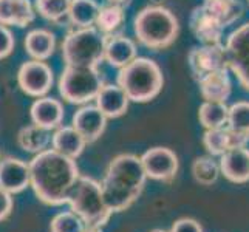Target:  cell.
I'll use <instances>...</instances> for the list:
<instances>
[{
	"label": "cell",
	"mask_w": 249,
	"mask_h": 232,
	"mask_svg": "<svg viewBox=\"0 0 249 232\" xmlns=\"http://www.w3.org/2000/svg\"><path fill=\"white\" fill-rule=\"evenodd\" d=\"M13 211V195L0 187V221L6 220Z\"/></svg>",
	"instance_id": "obj_35"
},
{
	"label": "cell",
	"mask_w": 249,
	"mask_h": 232,
	"mask_svg": "<svg viewBox=\"0 0 249 232\" xmlns=\"http://www.w3.org/2000/svg\"><path fill=\"white\" fill-rule=\"evenodd\" d=\"M191 30L200 44H220L225 27L200 5L191 14Z\"/></svg>",
	"instance_id": "obj_15"
},
{
	"label": "cell",
	"mask_w": 249,
	"mask_h": 232,
	"mask_svg": "<svg viewBox=\"0 0 249 232\" xmlns=\"http://www.w3.org/2000/svg\"><path fill=\"white\" fill-rule=\"evenodd\" d=\"M221 174L220 162L213 160V157H198L192 162V175L196 183L201 186H212L218 179Z\"/></svg>",
	"instance_id": "obj_30"
},
{
	"label": "cell",
	"mask_w": 249,
	"mask_h": 232,
	"mask_svg": "<svg viewBox=\"0 0 249 232\" xmlns=\"http://www.w3.org/2000/svg\"><path fill=\"white\" fill-rule=\"evenodd\" d=\"M228 65L242 87L249 91V23L238 27L226 40Z\"/></svg>",
	"instance_id": "obj_8"
},
{
	"label": "cell",
	"mask_w": 249,
	"mask_h": 232,
	"mask_svg": "<svg viewBox=\"0 0 249 232\" xmlns=\"http://www.w3.org/2000/svg\"><path fill=\"white\" fill-rule=\"evenodd\" d=\"M107 116L98 108V106L85 104L73 115L71 125L78 130L89 144L98 141L107 127Z\"/></svg>",
	"instance_id": "obj_13"
},
{
	"label": "cell",
	"mask_w": 249,
	"mask_h": 232,
	"mask_svg": "<svg viewBox=\"0 0 249 232\" xmlns=\"http://www.w3.org/2000/svg\"><path fill=\"white\" fill-rule=\"evenodd\" d=\"M96 106L108 119H115L125 115L130 104L127 93L119 84H106L96 96Z\"/></svg>",
	"instance_id": "obj_19"
},
{
	"label": "cell",
	"mask_w": 249,
	"mask_h": 232,
	"mask_svg": "<svg viewBox=\"0 0 249 232\" xmlns=\"http://www.w3.org/2000/svg\"><path fill=\"white\" fill-rule=\"evenodd\" d=\"M107 34L96 27L74 28L62 40V57L65 65L98 67L104 59Z\"/></svg>",
	"instance_id": "obj_6"
},
{
	"label": "cell",
	"mask_w": 249,
	"mask_h": 232,
	"mask_svg": "<svg viewBox=\"0 0 249 232\" xmlns=\"http://www.w3.org/2000/svg\"><path fill=\"white\" fill-rule=\"evenodd\" d=\"M87 144V140L73 125H61L56 128L53 133V140H51V145H53L54 150L73 160L81 157Z\"/></svg>",
	"instance_id": "obj_21"
},
{
	"label": "cell",
	"mask_w": 249,
	"mask_h": 232,
	"mask_svg": "<svg viewBox=\"0 0 249 232\" xmlns=\"http://www.w3.org/2000/svg\"><path fill=\"white\" fill-rule=\"evenodd\" d=\"M36 19L31 0H0V25L25 28Z\"/></svg>",
	"instance_id": "obj_18"
},
{
	"label": "cell",
	"mask_w": 249,
	"mask_h": 232,
	"mask_svg": "<svg viewBox=\"0 0 249 232\" xmlns=\"http://www.w3.org/2000/svg\"><path fill=\"white\" fill-rule=\"evenodd\" d=\"M145 175L141 157L133 153L118 155L110 161L101 181L102 195L111 212L127 211L144 191Z\"/></svg>",
	"instance_id": "obj_2"
},
{
	"label": "cell",
	"mask_w": 249,
	"mask_h": 232,
	"mask_svg": "<svg viewBox=\"0 0 249 232\" xmlns=\"http://www.w3.org/2000/svg\"><path fill=\"white\" fill-rule=\"evenodd\" d=\"M141 162L147 178L169 183L177 177L178 157L169 147H152L141 155Z\"/></svg>",
	"instance_id": "obj_11"
},
{
	"label": "cell",
	"mask_w": 249,
	"mask_h": 232,
	"mask_svg": "<svg viewBox=\"0 0 249 232\" xmlns=\"http://www.w3.org/2000/svg\"><path fill=\"white\" fill-rule=\"evenodd\" d=\"M201 6L225 28L237 22L245 13V8L238 0H204Z\"/></svg>",
	"instance_id": "obj_24"
},
{
	"label": "cell",
	"mask_w": 249,
	"mask_h": 232,
	"mask_svg": "<svg viewBox=\"0 0 249 232\" xmlns=\"http://www.w3.org/2000/svg\"><path fill=\"white\" fill-rule=\"evenodd\" d=\"M14 47H16V39L10 27L0 25V61L11 54Z\"/></svg>",
	"instance_id": "obj_33"
},
{
	"label": "cell",
	"mask_w": 249,
	"mask_h": 232,
	"mask_svg": "<svg viewBox=\"0 0 249 232\" xmlns=\"http://www.w3.org/2000/svg\"><path fill=\"white\" fill-rule=\"evenodd\" d=\"M85 229H87L85 221L73 211L59 212L50 223L51 232H85Z\"/></svg>",
	"instance_id": "obj_31"
},
{
	"label": "cell",
	"mask_w": 249,
	"mask_h": 232,
	"mask_svg": "<svg viewBox=\"0 0 249 232\" xmlns=\"http://www.w3.org/2000/svg\"><path fill=\"white\" fill-rule=\"evenodd\" d=\"M67 204H70V211L78 214L85 221L87 228L106 226L113 214L104 200L101 183L84 175L73 186Z\"/></svg>",
	"instance_id": "obj_5"
},
{
	"label": "cell",
	"mask_w": 249,
	"mask_h": 232,
	"mask_svg": "<svg viewBox=\"0 0 249 232\" xmlns=\"http://www.w3.org/2000/svg\"><path fill=\"white\" fill-rule=\"evenodd\" d=\"M51 140H53L51 130H47V128L36 124L22 127L17 133V144L22 150L28 153H40L47 150Z\"/></svg>",
	"instance_id": "obj_23"
},
{
	"label": "cell",
	"mask_w": 249,
	"mask_h": 232,
	"mask_svg": "<svg viewBox=\"0 0 249 232\" xmlns=\"http://www.w3.org/2000/svg\"><path fill=\"white\" fill-rule=\"evenodd\" d=\"M228 125L234 130L249 133V102L240 101L229 107Z\"/></svg>",
	"instance_id": "obj_32"
},
{
	"label": "cell",
	"mask_w": 249,
	"mask_h": 232,
	"mask_svg": "<svg viewBox=\"0 0 249 232\" xmlns=\"http://www.w3.org/2000/svg\"><path fill=\"white\" fill-rule=\"evenodd\" d=\"M138 57L136 44L123 34H108L106 40V53L104 59L115 68H123Z\"/></svg>",
	"instance_id": "obj_17"
},
{
	"label": "cell",
	"mask_w": 249,
	"mask_h": 232,
	"mask_svg": "<svg viewBox=\"0 0 249 232\" xmlns=\"http://www.w3.org/2000/svg\"><path fill=\"white\" fill-rule=\"evenodd\" d=\"M153 5H161L162 3V0H152Z\"/></svg>",
	"instance_id": "obj_38"
},
{
	"label": "cell",
	"mask_w": 249,
	"mask_h": 232,
	"mask_svg": "<svg viewBox=\"0 0 249 232\" xmlns=\"http://www.w3.org/2000/svg\"><path fill=\"white\" fill-rule=\"evenodd\" d=\"M221 175L231 183L243 184L249 181V149H231L220 157Z\"/></svg>",
	"instance_id": "obj_16"
},
{
	"label": "cell",
	"mask_w": 249,
	"mask_h": 232,
	"mask_svg": "<svg viewBox=\"0 0 249 232\" xmlns=\"http://www.w3.org/2000/svg\"><path fill=\"white\" fill-rule=\"evenodd\" d=\"M228 118H229V107L226 106V102L204 101L198 108L200 124L206 130L228 125Z\"/></svg>",
	"instance_id": "obj_26"
},
{
	"label": "cell",
	"mask_w": 249,
	"mask_h": 232,
	"mask_svg": "<svg viewBox=\"0 0 249 232\" xmlns=\"http://www.w3.org/2000/svg\"><path fill=\"white\" fill-rule=\"evenodd\" d=\"M25 50L37 61H47L56 50V36L45 28L31 30L25 37Z\"/></svg>",
	"instance_id": "obj_22"
},
{
	"label": "cell",
	"mask_w": 249,
	"mask_h": 232,
	"mask_svg": "<svg viewBox=\"0 0 249 232\" xmlns=\"http://www.w3.org/2000/svg\"><path fill=\"white\" fill-rule=\"evenodd\" d=\"M203 145L209 152L211 157H221L228 150L232 149L228 125L218 128H209L203 135Z\"/></svg>",
	"instance_id": "obj_28"
},
{
	"label": "cell",
	"mask_w": 249,
	"mask_h": 232,
	"mask_svg": "<svg viewBox=\"0 0 249 232\" xmlns=\"http://www.w3.org/2000/svg\"><path fill=\"white\" fill-rule=\"evenodd\" d=\"M104 85V77L101 76L98 67L65 65L57 82L59 93L64 101L78 106H85L96 99Z\"/></svg>",
	"instance_id": "obj_7"
},
{
	"label": "cell",
	"mask_w": 249,
	"mask_h": 232,
	"mask_svg": "<svg viewBox=\"0 0 249 232\" xmlns=\"http://www.w3.org/2000/svg\"><path fill=\"white\" fill-rule=\"evenodd\" d=\"M200 87V93L204 101L226 102L232 91V82L229 77V70H218L203 76L196 81Z\"/></svg>",
	"instance_id": "obj_20"
},
{
	"label": "cell",
	"mask_w": 249,
	"mask_h": 232,
	"mask_svg": "<svg viewBox=\"0 0 249 232\" xmlns=\"http://www.w3.org/2000/svg\"><path fill=\"white\" fill-rule=\"evenodd\" d=\"M101 229L102 228H87V229H85V232H102Z\"/></svg>",
	"instance_id": "obj_37"
},
{
	"label": "cell",
	"mask_w": 249,
	"mask_h": 232,
	"mask_svg": "<svg viewBox=\"0 0 249 232\" xmlns=\"http://www.w3.org/2000/svg\"><path fill=\"white\" fill-rule=\"evenodd\" d=\"M170 232H203V228L194 218H179L172 225Z\"/></svg>",
	"instance_id": "obj_34"
},
{
	"label": "cell",
	"mask_w": 249,
	"mask_h": 232,
	"mask_svg": "<svg viewBox=\"0 0 249 232\" xmlns=\"http://www.w3.org/2000/svg\"><path fill=\"white\" fill-rule=\"evenodd\" d=\"M187 62L196 81L213 71L229 70L226 47L221 45V42L220 44H201L200 47H194L189 51Z\"/></svg>",
	"instance_id": "obj_10"
},
{
	"label": "cell",
	"mask_w": 249,
	"mask_h": 232,
	"mask_svg": "<svg viewBox=\"0 0 249 232\" xmlns=\"http://www.w3.org/2000/svg\"><path fill=\"white\" fill-rule=\"evenodd\" d=\"M101 6L96 0H71L68 20L74 28H89L96 25Z\"/></svg>",
	"instance_id": "obj_25"
},
{
	"label": "cell",
	"mask_w": 249,
	"mask_h": 232,
	"mask_svg": "<svg viewBox=\"0 0 249 232\" xmlns=\"http://www.w3.org/2000/svg\"><path fill=\"white\" fill-rule=\"evenodd\" d=\"M31 187L37 198L48 206H62L81 174L76 160L68 158L54 149L34 155L30 161Z\"/></svg>",
	"instance_id": "obj_1"
},
{
	"label": "cell",
	"mask_w": 249,
	"mask_h": 232,
	"mask_svg": "<svg viewBox=\"0 0 249 232\" xmlns=\"http://www.w3.org/2000/svg\"><path fill=\"white\" fill-rule=\"evenodd\" d=\"M152 232H167V231H162V229H155V231H152Z\"/></svg>",
	"instance_id": "obj_39"
},
{
	"label": "cell",
	"mask_w": 249,
	"mask_h": 232,
	"mask_svg": "<svg viewBox=\"0 0 249 232\" xmlns=\"http://www.w3.org/2000/svg\"><path fill=\"white\" fill-rule=\"evenodd\" d=\"M71 0H34V10L48 22L61 23L68 19Z\"/></svg>",
	"instance_id": "obj_29"
},
{
	"label": "cell",
	"mask_w": 249,
	"mask_h": 232,
	"mask_svg": "<svg viewBox=\"0 0 249 232\" xmlns=\"http://www.w3.org/2000/svg\"><path fill=\"white\" fill-rule=\"evenodd\" d=\"M133 31L140 44L150 50L169 48L178 37L175 14L162 5H149L135 16Z\"/></svg>",
	"instance_id": "obj_3"
},
{
	"label": "cell",
	"mask_w": 249,
	"mask_h": 232,
	"mask_svg": "<svg viewBox=\"0 0 249 232\" xmlns=\"http://www.w3.org/2000/svg\"><path fill=\"white\" fill-rule=\"evenodd\" d=\"M31 186L30 162L6 157L0 160V187L11 195L23 192Z\"/></svg>",
	"instance_id": "obj_12"
},
{
	"label": "cell",
	"mask_w": 249,
	"mask_h": 232,
	"mask_svg": "<svg viewBox=\"0 0 249 232\" xmlns=\"http://www.w3.org/2000/svg\"><path fill=\"white\" fill-rule=\"evenodd\" d=\"M30 116L33 124L40 125L47 130H56L62 125L65 110L62 102L51 98V96H42L36 98L30 108Z\"/></svg>",
	"instance_id": "obj_14"
},
{
	"label": "cell",
	"mask_w": 249,
	"mask_h": 232,
	"mask_svg": "<svg viewBox=\"0 0 249 232\" xmlns=\"http://www.w3.org/2000/svg\"><path fill=\"white\" fill-rule=\"evenodd\" d=\"M107 2H108L110 5H119V6H125V5H128V2H130V0H107Z\"/></svg>",
	"instance_id": "obj_36"
},
{
	"label": "cell",
	"mask_w": 249,
	"mask_h": 232,
	"mask_svg": "<svg viewBox=\"0 0 249 232\" xmlns=\"http://www.w3.org/2000/svg\"><path fill=\"white\" fill-rule=\"evenodd\" d=\"M125 22V10L124 6L119 5H106L101 6L98 19H96V27L101 33L104 34H115L119 28L123 27Z\"/></svg>",
	"instance_id": "obj_27"
},
{
	"label": "cell",
	"mask_w": 249,
	"mask_h": 232,
	"mask_svg": "<svg viewBox=\"0 0 249 232\" xmlns=\"http://www.w3.org/2000/svg\"><path fill=\"white\" fill-rule=\"evenodd\" d=\"M132 102H150L164 85L161 67L149 57H136L128 65L119 68L118 82Z\"/></svg>",
	"instance_id": "obj_4"
},
{
	"label": "cell",
	"mask_w": 249,
	"mask_h": 232,
	"mask_svg": "<svg viewBox=\"0 0 249 232\" xmlns=\"http://www.w3.org/2000/svg\"><path fill=\"white\" fill-rule=\"evenodd\" d=\"M0 160H2V158H0Z\"/></svg>",
	"instance_id": "obj_40"
},
{
	"label": "cell",
	"mask_w": 249,
	"mask_h": 232,
	"mask_svg": "<svg viewBox=\"0 0 249 232\" xmlns=\"http://www.w3.org/2000/svg\"><path fill=\"white\" fill-rule=\"evenodd\" d=\"M17 82H19L20 90L28 96H47L54 82L53 70L45 61L31 59L20 65L19 71H17Z\"/></svg>",
	"instance_id": "obj_9"
}]
</instances>
